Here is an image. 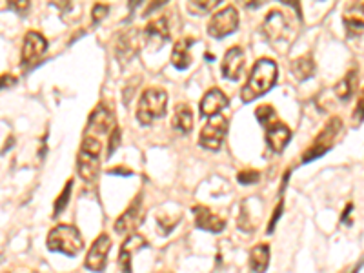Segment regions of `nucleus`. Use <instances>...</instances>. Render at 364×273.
<instances>
[{
    "instance_id": "obj_1",
    "label": "nucleus",
    "mask_w": 364,
    "mask_h": 273,
    "mask_svg": "<svg viewBox=\"0 0 364 273\" xmlns=\"http://www.w3.org/2000/svg\"><path fill=\"white\" fill-rule=\"evenodd\" d=\"M277 82V64L271 59H260L252 68L248 81L241 91V101L252 102L268 93Z\"/></svg>"
},
{
    "instance_id": "obj_2",
    "label": "nucleus",
    "mask_w": 364,
    "mask_h": 273,
    "mask_svg": "<svg viewBox=\"0 0 364 273\" xmlns=\"http://www.w3.org/2000/svg\"><path fill=\"white\" fill-rule=\"evenodd\" d=\"M48 248L51 252L73 257L84 248V239H82V233L77 226L58 224L49 231Z\"/></svg>"
},
{
    "instance_id": "obj_3",
    "label": "nucleus",
    "mask_w": 364,
    "mask_h": 273,
    "mask_svg": "<svg viewBox=\"0 0 364 273\" xmlns=\"http://www.w3.org/2000/svg\"><path fill=\"white\" fill-rule=\"evenodd\" d=\"M101 140L95 137H84L77 157V172L86 182L95 181L101 172Z\"/></svg>"
},
{
    "instance_id": "obj_4",
    "label": "nucleus",
    "mask_w": 364,
    "mask_h": 273,
    "mask_svg": "<svg viewBox=\"0 0 364 273\" xmlns=\"http://www.w3.org/2000/svg\"><path fill=\"white\" fill-rule=\"evenodd\" d=\"M168 107V93L160 88H149L143 93L137 107L138 122L148 126L155 118L162 117Z\"/></svg>"
},
{
    "instance_id": "obj_5",
    "label": "nucleus",
    "mask_w": 364,
    "mask_h": 273,
    "mask_svg": "<svg viewBox=\"0 0 364 273\" xmlns=\"http://www.w3.org/2000/svg\"><path fill=\"white\" fill-rule=\"evenodd\" d=\"M291 31V24L288 21V15H284L282 11L274 10L269 11L266 18L263 22V33L264 37L268 38L269 42L279 46V44L288 42Z\"/></svg>"
},
{
    "instance_id": "obj_6",
    "label": "nucleus",
    "mask_w": 364,
    "mask_h": 273,
    "mask_svg": "<svg viewBox=\"0 0 364 273\" xmlns=\"http://www.w3.org/2000/svg\"><path fill=\"white\" fill-rule=\"evenodd\" d=\"M341 129H343L341 120H339V118H333L332 122L322 129L321 135L317 137L315 142L308 148V151L304 153V157H302V162H312L315 161V159H319V157L324 155L326 151H330L333 140L337 139V135L341 133Z\"/></svg>"
},
{
    "instance_id": "obj_7",
    "label": "nucleus",
    "mask_w": 364,
    "mask_h": 273,
    "mask_svg": "<svg viewBox=\"0 0 364 273\" xmlns=\"http://www.w3.org/2000/svg\"><path fill=\"white\" fill-rule=\"evenodd\" d=\"M239 27V13L233 5H226L224 10L217 11L215 15L211 16L210 24H208V33L211 37L222 38L226 35H232Z\"/></svg>"
},
{
    "instance_id": "obj_8",
    "label": "nucleus",
    "mask_w": 364,
    "mask_h": 273,
    "mask_svg": "<svg viewBox=\"0 0 364 273\" xmlns=\"http://www.w3.org/2000/svg\"><path fill=\"white\" fill-rule=\"evenodd\" d=\"M226 131H228V118L217 115L210 120V122L202 128L201 131V146L204 150H211L217 151L221 150L222 142L226 139Z\"/></svg>"
},
{
    "instance_id": "obj_9",
    "label": "nucleus",
    "mask_w": 364,
    "mask_h": 273,
    "mask_svg": "<svg viewBox=\"0 0 364 273\" xmlns=\"http://www.w3.org/2000/svg\"><path fill=\"white\" fill-rule=\"evenodd\" d=\"M111 250V239L108 233H101L97 237L95 242L91 244L90 252L86 255L84 266L90 272L101 273L106 270V263H108V255H110Z\"/></svg>"
},
{
    "instance_id": "obj_10",
    "label": "nucleus",
    "mask_w": 364,
    "mask_h": 273,
    "mask_svg": "<svg viewBox=\"0 0 364 273\" xmlns=\"http://www.w3.org/2000/svg\"><path fill=\"white\" fill-rule=\"evenodd\" d=\"M144 219V206H143V195L135 197L130 208L117 219L115 222V231L121 235H132L133 231L137 230L138 224Z\"/></svg>"
},
{
    "instance_id": "obj_11",
    "label": "nucleus",
    "mask_w": 364,
    "mask_h": 273,
    "mask_svg": "<svg viewBox=\"0 0 364 273\" xmlns=\"http://www.w3.org/2000/svg\"><path fill=\"white\" fill-rule=\"evenodd\" d=\"M138 49H141V33L137 29H128L117 37L115 53L121 62H130L138 53Z\"/></svg>"
},
{
    "instance_id": "obj_12",
    "label": "nucleus",
    "mask_w": 364,
    "mask_h": 273,
    "mask_svg": "<svg viewBox=\"0 0 364 273\" xmlns=\"http://www.w3.org/2000/svg\"><path fill=\"white\" fill-rule=\"evenodd\" d=\"M113 128V113L104 106H99L91 112L90 118H88V126H86V137H95V135H106L110 133Z\"/></svg>"
},
{
    "instance_id": "obj_13",
    "label": "nucleus",
    "mask_w": 364,
    "mask_h": 273,
    "mask_svg": "<svg viewBox=\"0 0 364 273\" xmlns=\"http://www.w3.org/2000/svg\"><path fill=\"white\" fill-rule=\"evenodd\" d=\"M48 49V40L43 33L27 31L22 44V64H32L37 59H40L44 51Z\"/></svg>"
},
{
    "instance_id": "obj_14",
    "label": "nucleus",
    "mask_w": 364,
    "mask_h": 273,
    "mask_svg": "<svg viewBox=\"0 0 364 273\" xmlns=\"http://www.w3.org/2000/svg\"><path fill=\"white\" fill-rule=\"evenodd\" d=\"M148 246V241L141 233H132L122 242L121 253H119V268L122 273H132V257L133 253Z\"/></svg>"
},
{
    "instance_id": "obj_15",
    "label": "nucleus",
    "mask_w": 364,
    "mask_h": 273,
    "mask_svg": "<svg viewBox=\"0 0 364 273\" xmlns=\"http://www.w3.org/2000/svg\"><path fill=\"white\" fill-rule=\"evenodd\" d=\"M193 213H195V226L199 230L211 231V233H221V231L226 228V220L219 217L217 213H213L206 206H195V208H193Z\"/></svg>"
},
{
    "instance_id": "obj_16",
    "label": "nucleus",
    "mask_w": 364,
    "mask_h": 273,
    "mask_svg": "<svg viewBox=\"0 0 364 273\" xmlns=\"http://www.w3.org/2000/svg\"><path fill=\"white\" fill-rule=\"evenodd\" d=\"M244 70V51L239 46H233L226 51L222 60V73L230 81H237Z\"/></svg>"
},
{
    "instance_id": "obj_17",
    "label": "nucleus",
    "mask_w": 364,
    "mask_h": 273,
    "mask_svg": "<svg viewBox=\"0 0 364 273\" xmlns=\"http://www.w3.org/2000/svg\"><path fill=\"white\" fill-rule=\"evenodd\" d=\"M144 38L146 42L160 48L166 40L169 38V26L166 16H157L151 22H148V26L144 27Z\"/></svg>"
},
{
    "instance_id": "obj_18",
    "label": "nucleus",
    "mask_w": 364,
    "mask_h": 273,
    "mask_svg": "<svg viewBox=\"0 0 364 273\" xmlns=\"http://www.w3.org/2000/svg\"><path fill=\"white\" fill-rule=\"evenodd\" d=\"M228 106V96L219 88H213L202 96L201 101V115L202 117H217L219 113Z\"/></svg>"
},
{
    "instance_id": "obj_19",
    "label": "nucleus",
    "mask_w": 364,
    "mask_h": 273,
    "mask_svg": "<svg viewBox=\"0 0 364 273\" xmlns=\"http://www.w3.org/2000/svg\"><path fill=\"white\" fill-rule=\"evenodd\" d=\"M291 139L290 128L282 122H271V126L268 128V133H266V140H268L269 148L275 151V153H280L284 150L288 142Z\"/></svg>"
},
{
    "instance_id": "obj_20",
    "label": "nucleus",
    "mask_w": 364,
    "mask_h": 273,
    "mask_svg": "<svg viewBox=\"0 0 364 273\" xmlns=\"http://www.w3.org/2000/svg\"><path fill=\"white\" fill-rule=\"evenodd\" d=\"M191 38H182L173 46V53H171V62L177 70H186L191 64Z\"/></svg>"
},
{
    "instance_id": "obj_21",
    "label": "nucleus",
    "mask_w": 364,
    "mask_h": 273,
    "mask_svg": "<svg viewBox=\"0 0 364 273\" xmlns=\"http://www.w3.org/2000/svg\"><path fill=\"white\" fill-rule=\"evenodd\" d=\"M269 246L268 244H257L250 252V268L255 273H264L269 266Z\"/></svg>"
},
{
    "instance_id": "obj_22",
    "label": "nucleus",
    "mask_w": 364,
    "mask_h": 273,
    "mask_svg": "<svg viewBox=\"0 0 364 273\" xmlns=\"http://www.w3.org/2000/svg\"><path fill=\"white\" fill-rule=\"evenodd\" d=\"M175 129H179L180 133H190L193 128V113L188 104H179L175 109L173 120H171Z\"/></svg>"
},
{
    "instance_id": "obj_23",
    "label": "nucleus",
    "mask_w": 364,
    "mask_h": 273,
    "mask_svg": "<svg viewBox=\"0 0 364 273\" xmlns=\"http://www.w3.org/2000/svg\"><path fill=\"white\" fill-rule=\"evenodd\" d=\"M313 71H315V62H313L312 57H301V59L293 60V64H291V73L299 81L310 79L313 75Z\"/></svg>"
},
{
    "instance_id": "obj_24",
    "label": "nucleus",
    "mask_w": 364,
    "mask_h": 273,
    "mask_svg": "<svg viewBox=\"0 0 364 273\" xmlns=\"http://www.w3.org/2000/svg\"><path fill=\"white\" fill-rule=\"evenodd\" d=\"M354 90H355V73L354 71H350L348 75L344 77L343 81L335 86V93H337V96L341 101H348L350 96L354 95Z\"/></svg>"
},
{
    "instance_id": "obj_25",
    "label": "nucleus",
    "mask_w": 364,
    "mask_h": 273,
    "mask_svg": "<svg viewBox=\"0 0 364 273\" xmlns=\"http://www.w3.org/2000/svg\"><path fill=\"white\" fill-rule=\"evenodd\" d=\"M344 18L352 26H364V2H355L346 8Z\"/></svg>"
},
{
    "instance_id": "obj_26",
    "label": "nucleus",
    "mask_w": 364,
    "mask_h": 273,
    "mask_svg": "<svg viewBox=\"0 0 364 273\" xmlns=\"http://www.w3.org/2000/svg\"><path fill=\"white\" fill-rule=\"evenodd\" d=\"M71 187H73V181H69L68 184H66V187H64L62 193H60V197L55 200V211H53L55 217H57V215L60 213L64 208H66V204H68L69 197H71Z\"/></svg>"
},
{
    "instance_id": "obj_27",
    "label": "nucleus",
    "mask_w": 364,
    "mask_h": 273,
    "mask_svg": "<svg viewBox=\"0 0 364 273\" xmlns=\"http://www.w3.org/2000/svg\"><path fill=\"white\" fill-rule=\"evenodd\" d=\"M219 5V0H201V2H190L188 10L193 13H208V11L215 10Z\"/></svg>"
},
{
    "instance_id": "obj_28",
    "label": "nucleus",
    "mask_w": 364,
    "mask_h": 273,
    "mask_svg": "<svg viewBox=\"0 0 364 273\" xmlns=\"http://www.w3.org/2000/svg\"><path fill=\"white\" fill-rule=\"evenodd\" d=\"M255 117L259 118L260 124L274 122L275 109L271 106H269V104H263V106H259L257 109H255Z\"/></svg>"
},
{
    "instance_id": "obj_29",
    "label": "nucleus",
    "mask_w": 364,
    "mask_h": 273,
    "mask_svg": "<svg viewBox=\"0 0 364 273\" xmlns=\"http://www.w3.org/2000/svg\"><path fill=\"white\" fill-rule=\"evenodd\" d=\"M119 144H121V129L113 128L110 133V142H108V157H111L115 153Z\"/></svg>"
},
{
    "instance_id": "obj_30",
    "label": "nucleus",
    "mask_w": 364,
    "mask_h": 273,
    "mask_svg": "<svg viewBox=\"0 0 364 273\" xmlns=\"http://www.w3.org/2000/svg\"><path fill=\"white\" fill-rule=\"evenodd\" d=\"M237 181L241 182V184H255V182L259 181V172H255V170L241 172L237 175Z\"/></svg>"
},
{
    "instance_id": "obj_31",
    "label": "nucleus",
    "mask_w": 364,
    "mask_h": 273,
    "mask_svg": "<svg viewBox=\"0 0 364 273\" xmlns=\"http://www.w3.org/2000/svg\"><path fill=\"white\" fill-rule=\"evenodd\" d=\"M110 13V5L106 4H95L93 11H91V15H93V22H101L106 15Z\"/></svg>"
},
{
    "instance_id": "obj_32",
    "label": "nucleus",
    "mask_w": 364,
    "mask_h": 273,
    "mask_svg": "<svg viewBox=\"0 0 364 273\" xmlns=\"http://www.w3.org/2000/svg\"><path fill=\"white\" fill-rule=\"evenodd\" d=\"M8 8H10V10H15L16 13H26L27 10H29V2H27V0H13V2H10V4H8Z\"/></svg>"
},
{
    "instance_id": "obj_33",
    "label": "nucleus",
    "mask_w": 364,
    "mask_h": 273,
    "mask_svg": "<svg viewBox=\"0 0 364 273\" xmlns=\"http://www.w3.org/2000/svg\"><path fill=\"white\" fill-rule=\"evenodd\" d=\"M354 117H355V120H357V122H363L364 120V91L361 93V96H359V102H357V107H355Z\"/></svg>"
},
{
    "instance_id": "obj_34",
    "label": "nucleus",
    "mask_w": 364,
    "mask_h": 273,
    "mask_svg": "<svg viewBox=\"0 0 364 273\" xmlns=\"http://www.w3.org/2000/svg\"><path fill=\"white\" fill-rule=\"evenodd\" d=\"M280 213H282V204H279V206H277V209L274 211V217H271V220H269V224H268V233H271V231L275 230V224L279 222Z\"/></svg>"
},
{
    "instance_id": "obj_35",
    "label": "nucleus",
    "mask_w": 364,
    "mask_h": 273,
    "mask_svg": "<svg viewBox=\"0 0 364 273\" xmlns=\"http://www.w3.org/2000/svg\"><path fill=\"white\" fill-rule=\"evenodd\" d=\"M15 84V79L11 75H0V90L2 88H8V86H13Z\"/></svg>"
},
{
    "instance_id": "obj_36",
    "label": "nucleus",
    "mask_w": 364,
    "mask_h": 273,
    "mask_svg": "<svg viewBox=\"0 0 364 273\" xmlns=\"http://www.w3.org/2000/svg\"><path fill=\"white\" fill-rule=\"evenodd\" d=\"M4 273H11V272H4Z\"/></svg>"
}]
</instances>
